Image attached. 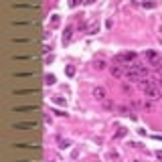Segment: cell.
<instances>
[{
	"mask_svg": "<svg viewBox=\"0 0 162 162\" xmlns=\"http://www.w3.org/2000/svg\"><path fill=\"white\" fill-rule=\"evenodd\" d=\"M12 130H24V132H39L41 126L37 122H12L10 124Z\"/></svg>",
	"mask_w": 162,
	"mask_h": 162,
	"instance_id": "cell-1",
	"label": "cell"
},
{
	"mask_svg": "<svg viewBox=\"0 0 162 162\" xmlns=\"http://www.w3.org/2000/svg\"><path fill=\"white\" fill-rule=\"evenodd\" d=\"M144 61L148 63V67H154V69H158L160 63H162V59H160V55L154 53V51H144Z\"/></svg>",
	"mask_w": 162,
	"mask_h": 162,
	"instance_id": "cell-2",
	"label": "cell"
},
{
	"mask_svg": "<svg viewBox=\"0 0 162 162\" xmlns=\"http://www.w3.org/2000/svg\"><path fill=\"white\" fill-rule=\"evenodd\" d=\"M10 148H16V150H37V152H39L41 144L37 142V140H35V142H12Z\"/></svg>",
	"mask_w": 162,
	"mask_h": 162,
	"instance_id": "cell-3",
	"label": "cell"
},
{
	"mask_svg": "<svg viewBox=\"0 0 162 162\" xmlns=\"http://www.w3.org/2000/svg\"><path fill=\"white\" fill-rule=\"evenodd\" d=\"M10 112L12 114H37L39 112V105H14Z\"/></svg>",
	"mask_w": 162,
	"mask_h": 162,
	"instance_id": "cell-4",
	"label": "cell"
},
{
	"mask_svg": "<svg viewBox=\"0 0 162 162\" xmlns=\"http://www.w3.org/2000/svg\"><path fill=\"white\" fill-rule=\"evenodd\" d=\"M10 45H27L31 47L33 43H35V37H12V39H8Z\"/></svg>",
	"mask_w": 162,
	"mask_h": 162,
	"instance_id": "cell-5",
	"label": "cell"
},
{
	"mask_svg": "<svg viewBox=\"0 0 162 162\" xmlns=\"http://www.w3.org/2000/svg\"><path fill=\"white\" fill-rule=\"evenodd\" d=\"M109 71H112V77H116V79H122L124 75H126V65H120V63H114V65L109 67Z\"/></svg>",
	"mask_w": 162,
	"mask_h": 162,
	"instance_id": "cell-6",
	"label": "cell"
},
{
	"mask_svg": "<svg viewBox=\"0 0 162 162\" xmlns=\"http://www.w3.org/2000/svg\"><path fill=\"white\" fill-rule=\"evenodd\" d=\"M91 95H93V99H97V101H105L108 99V91H105V87H93V91H91Z\"/></svg>",
	"mask_w": 162,
	"mask_h": 162,
	"instance_id": "cell-7",
	"label": "cell"
},
{
	"mask_svg": "<svg viewBox=\"0 0 162 162\" xmlns=\"http://www.w3.org/2000/svg\"><path fill=\"white\" fill-rule=\"evenodd\" d=\"M144 95H146V99H150V101H158L160 97H162V91L158 89V85H156V87H152V89H148V91H144Z\"/></svg>",
	"mask_w": 162,
	"mask_h": 162,
	"instance_id": "cell-8",
	"label": "cell"
},
{
	"mask_svg": "<svg viewBox=\"0 0 162 162\" xmlns=\"http://www.w3.org/2000/svg\"><path fill=\"white\" fill-rule=\"evenodd\" d=\"M140 89H142V91H148V89H152V87H156V81L154 79H152V77H148V75H146V77H142V79H140Z\"/></svg>",
	"mask_w": 162,
	"mask_h": 162,
	"instance_id": "cell-9",
	"label": "cell"
},
{
	"mask_svg": "<svg viewBox=\"0 0 162 162\" xmlns=\"http://www.w3.org/2000/svg\"><path fill=\"white\" fill-rule=\"evenodd\" d=\"M12 61H20V63H31V61H35L37 59V55L35 53H28V55H12Z\"/></svg>",
	"mask_w": 162,
	"mask_h": 162,
	"instance_id": "cell-10",
	"label": "cell"
},
{
	"mask_svg": "<svg viewBox=\"0 0 162 162\" xmlns=\"http://www.w3.org/2000/svg\"><path fill=\"white\" fill-rule=\"evenodd\" d=\"M12 95L20 97V95H39V89H12Z\"/></svg>",
	"mask_w": 162,
	"mask_h": 162,
	"instance_id": "cell-11",
	"label": "cell"
},
{
	"mask_svg": "<svg viewBox=\"0 0 162 162\" xmlns=\"http://www.w3.org/2000/svg\"><path fill=\"white\" fill-rule=\"evenodd\" d=\"M12 77L14 79H31V77H37V71H28V73H12Z\"/></svg>",
	"mask_w": 162,
	"mask_h": 162,
	"instance_id": "cell-12",
	"label": "cell"
},
{
	"mask_svg": "<svg viewBox=\"0 0 162 162\" xmlns=\"http://www.w3.org/2000/svg\"><path fill=\"white\" fill-rule=\"evenodd\" d=\"M105 67H108V63H105L104 59H93V69L101 71V69H105Z\"/></svg>",
	"mask_w": 162,
	"mask_h": 162,
	"instance_id": "cell-13",
	"label": "cell"
},
{
	"mask_svg": "<svg viewBox=\"0 0 162 162\" xmlns=\"http://www.w3.org/2000/svg\"><path fill=\"white\" fill-rule=\"evenodd\" d=\"M118 112H120L122 116H132V105H120Z\"/></svg>",
	"mask_w": 162,
	"mask_h": 162,
	"instance_id": "cell-14",
	"label": "cell"
},
{
	"mask_svg": "<svg viewBox=\"0 0 162 162\" xmlns=\"http://www.w3.org/2000/svg\"><path fill=\"white\" fill-rule=\"evenodd\" d=\"M71 33H73V27H67V28H65V33H63V45H65V43H69Z\"/></svg>",
	"mask_w": 162,
	"mask_h": 162,
	"instance_id": "cell-15",
	"label": "cell"
},
{
	"mask_svg": "<svg viewBox=\"0 0 162 162\" xmlns=\"http://www.w3.org/2000/svg\"><path fill=\"white\" fill-rule=\"evenodd\" d=\"M57 144H59V148H63V150L71 146V142H69V140H65V138H57Z\"/></svg>",
	"mask_w": 162,
	"mask_h": 162,
	"instance_id": "cell-16",
	"label": "cell"
},
{
	"mask_svg": "<svg viewBox=\"0 0 162 162\" xmlns=\"http://www.w3.org/2000/svg\"><path fill=\"white\" fill-rule=\"evenodd\" d=\"M53 101H55L57 105H65V97H63V95H55Z\"/></svg>",
	"mask_w": 162,
	"mask_h": 162,
	"instance_id": "cell-17",
	"label": "cell"
},
{
	"mask_svg": "<svg viewBox=\"0 0 162 162\" xmlns=\"http://www.w3.org/2000/svg\"><path fill=\"white\" fill-rule=\"evenodd\" d=\"M10 162H41L39 158H14V160H10Z\"/></svg>",
	"mask_w": 162,
	"mask_h": 162,
	"instance_id": "cell-18",
	"label": "cell"
},
{
	"mask_svg": "<svg viewBox=\"0 0 162 162\" xmlns=\"http://www.w3.org/2000/svg\"><path fill=\"white\" fill-rule=\"evenodd\" d=\"M101 104H104V108H105V109H114V108H116V104H114V101H109V99L101 101Z\"/></svg>",
	"mask_w": 162,
	"mask_h": 162,
	"instance_id": "cell-19",
	"label": "cell"
},
{
	"mask_svg": "<svg viewBox=\"0 0 162 162\" xmlns=\"http://www.w3.org/2000/svg\"><path fill=\"white\" fill-rule=\"evenodd\" d=\"M45 83H47V85H53V83H55V75H47V77H45Z\"/></svg>",
	"mask_w": 162,
	"mask_h": 162,
	"instance_id": "cell-20",
	"label": "cell"
},
{
	"mask_svg": "<svg viewBox=\"0 0 162 162\" xmlns=\"http://www.w3.org/2000/svg\"><path fill=\"white\" fill-rule=\"evenodd\" d=\"M97 31H99V24H91V27H89V35H95Z\"/></svg>",
	"mask_w": 162,
	"mask_h": 162,
	"instance_id": "cell-21",
	"label": "cell"
},
{
	"mask_svg": "<svg viewBox=\"0 0 162 162\" xmlns=\"http://www.w3.org/2000/svg\"><path fill=\"white\" fill-rule=\"evenodd\" d=\"M124 136H126V128H120L118 134H116V138H124Z\"/></svg>",
	"mask_w": 162,
	"mask_h": 162,
	"instance_id": "cell-22",
	"label": "cell"
},
{
	"mask_svg": "<svg viewBox=\"0 0 162 162\" xmlns=\"http://www.w3.org/2000/svg\"><path fill=\"white\" fill-rule=\"evenodd\" d=\"M67 75H69V77H73V75H75V67H67Z\"/></svg>",
	"mask_w": 162,
	"mask_h": 162,
	"instance_id": "cell-23",
	"label": "cell"
},
{
	"mask_svg": "<svg viewBox=\"0 0 162 162\" xmlns=\"http://www.w3.org/2000/svg\"><path fill=\"white\" fill-rule=\"evenodd\" d=\"M79 2H81V0H69V6L75 8V6H79Z\"/></svg>",
	"mask_w": 162,
	"mask_h": 162,
	"instance_id": "cell-24",
	"label": "cell"
},
{
	"mask_svg": "<svg viewBox=\"0 0 162 162\" xmlns=\"http://www.w3.org/2000/svg\"><path fill=\"white\" fill-rule=\"evenodd\" d=\"M51 23H53V27H57V24L61 23V20H59V16H57V14H55V16H53V20H51Z\"/></svg>",
	"mask_w": 162,
	"mask_h": 162,
	"instance_id": "cell-25",
	"label": "cell"
},
{
	"mask_svg": "<svg viewBox=\"0 0 162 162\" xmlns=\"http://www.w3.org/2000/svg\"><path fill=\"white\" fill-rule=\"evenodd\" d=\"M144 6H146V8H154L156 2H146V0H144Z\"/></svg>",
	"mask_w": 162,
	"mask_h": 162,
	"instance_id": "cell-26",
	"label": "cell"
},
{
	"mask_svg": "<svg viewBox=\"0 0 162 162\" xmlns=\"http://www.w3.org/2000/svg\"><path fill=\"white\" fill-rule=\"evenodd\" d=\"M122 89H124V91H126V93H128V91H130V89H132V87H130V85H128V83H124V85H122Z\"/></svg>",
	"mask_w": 162,
	"mask_h": 162,
	"instance_id": "cell-27",
	"label": "cell"
},
{
	"mask_svg": "<svg viewBox=\"0 0 162 162\" xmlns=\"http://www.w3.org/2000/svg\"><path fill=\"white\" fill-rule=\"evenodd\" d=\"M156 71H158V79H160V77H162V63H160V67H158Z\"/></svg>",
	"mask_w": 162,
	"mask_h": 162,
	"instance_id": "cell-28",
	"label": "cell"
},
{
	"mask_svg": "<svg viewBox=\"0 0 162 162\" xmlns=\"http://www.w3.org/2000/svg\"><path fill=\"white\" fill-rule=\"evenodd\" d=\"M85 2H89V4H91V2H95V0H85Z\"/></svg>",
	"mask_w": 162,
	"mask_h": 162,
	"instance_id": "cell-29",
	"label": "cell"
},
{
	"mask_svg": "<svg viewBox=\"0 0 162 162\" xmlns=\"http://www.w3.org/2000/svg\"><path fill=\"white\" fill-rule=\"evenodd\" d=\"M158 83H160V85H162V77H160V79H158Z\"/></svg>",
	"mask_w": 162,
	"mask_h": 162,
	"instance_id": "cell-30",
	"label": "cell"
},
{
	"mask_svg": "<svg viewBox=\"0 0 162 162\" xmlns=\"http://www.w3.org/2000/svg\"><path fill=\"white\" fill-rule=\"evenodd\" d=\"M49 162H55V160H49Z\"/></svg>",
	"mask_w": 162,
	"mask_h": 162,
	"instance_id": "cell-31",
	"label": "cell"
},
{
	"mask_svg": "<svg viewBox=\"0 0 162 162\" xmlns=\"http://www.w3.org/2000/svg\"><path fill=\"white\" fill-rule=\"evenodd\" d=\"M160 33H162V28H160Z\"/></svg>",
	"mask_w": 162,
	"mask_h": 162,
	"instance_id": "cell-32",
	"label": "cell"
}]
</instances>
